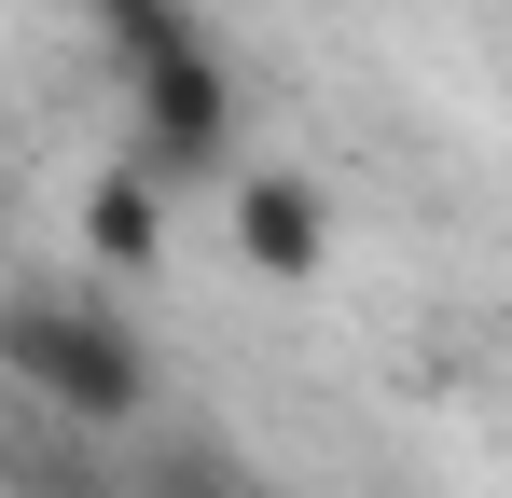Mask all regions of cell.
Instances as JSON below:
<instances>
[{"mask_svg": "<svg viewBox=\"0 0 512 498\" xmlns=\"http://www.w3.org/2000/svg\"><path fill=\"white\" fill-rule=\"evenodd\" d=\"M0 374L70 429H125L153 402V346H139V319H111V291H14L0 305Z\"/></svg>", "mask_w": 512, "mask_h": 498, "instance_id": "1", "label": "cell"}, {"mask_svg": "<svg viewBox=\"0 0 512 498\" xmlns=\"http://www.w3.org/2000/svg\"><path fill=\"white\" fill-rule=\"evenodd\" d=\"M222 153H236V70H222V42L167 56L153 83H125V166L139 180H222Z\"/></svg>", "mask_w": 512, "mask_h": 498, "instance_id": "2", "label": "cell"}, {"mask_svg": "<svg viewBox=\"0 0 512 498\" xmlns=\"http://www.w3.org/2000/svg\"><path fill=\"white\" fill-rule=\"evenodd\" d=\"M236 263H250V277H277V291H305V277L333 263V208H319V180L250 166V180H236Z\"/></svg>", "mask_w": 512, "mask_h": 498, "instance_id": "3", "label": "cell"}, {"mask_svg": "<svg viewBox=\"0 0 512 498\" xmlns=\"http://www.w3.org/2000/svg\"><path fill=\"white\" fill-rule=\"evenodd\" d=\"M84 249L111 277H139V263H167V180H139V166H111L84 194Z\"/></svg>", "mask_w": 512, "mask_h": 498, "instance_id": "4", "label": "cell"}, {"mask_svg": "<svg viewBox=\"0 0 512 498\" xmlns=\"http://www.w3.org/2000/svg\"><path fill=\"white\" fill-rule=\"evenodd\" d=\"M84 14H97V42H111V70H125V83H153L167 56L208 42V28H194V0H84Z\"/></svg>", "mask_w": 512, "mask_h": 498, "instance_id": "5", "label": "cell"}]
</instances>
